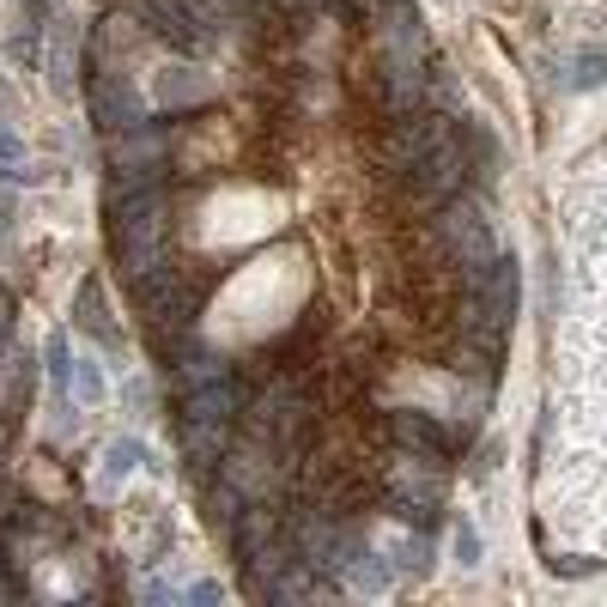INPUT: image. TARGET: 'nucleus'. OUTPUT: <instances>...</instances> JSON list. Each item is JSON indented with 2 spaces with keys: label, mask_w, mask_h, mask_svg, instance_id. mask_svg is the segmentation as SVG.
Returning <instances> with one entry per match:
<instances>
[{
  "label": "nucleus",
  "mask_w": 607,
  "mask_h": 607,
  "mask_svg": "<svg viewBox=\"0 0 607 607\" xmlns=\"http://www.w3.org/2000/svg\"><path fill=\"white\" fill-rule=\"evenodd\" d=\"M134 468H159V462L146 456V444H140V437H110V444H103L98 486H103V493H115V480H128Z\"/></svg>",
  "instance_id": "6"
},
{
  "label": "nucleus",
  "mask_w": 607,
  "mask_h": 607,
  "mask_svg": "<svg viewBox=\"0 0 607 607\" xmlns=\"http://www.w3.org/2000/svg\"><path fill=\"white\" fill-rule=\"evenodd\" d=\"M383 559L395 565V577H425V571H432V540H425V528H419V535H390Z\"/></svg>",
  "instance_id": "9"
},
{
  "label": "nucleus",
  "mask_w": 607,
  "mask_h": 607,
  "mask_svg": "<svg viewBox=\"0 0 607 607\" xmlns=\"http://www.w3.org/2000/svg\"><path fill=\"white\" fill-rule=\"evenodd\" d=\"M43 365H49V377H55V390L68 395V377H73V346H68V334H55V341L43 346Z\"/></svg>",
  "instance_id": "12"
},
{
  "label": "nucleus",
  "mask_w": 607,
  "mask_h": 607,
  "mask_svg": "<svg viewBox=\"0 0 607 607\" xmlns=\"http://www.w3.org/2000/svg\"><path fill=\"white\" fill-rule=\"evenodd\" d=\"M7 341H12V299L0 292V353H7Z\"/></svg>",
  "instance_id": "16"
},
{
  "label": "nucleus",
  "mask_w": 607,
  "mask_h": 607,
  "mask_svg": "<svg viewBox=\"0 0 607 607\" xmlns=\"http://www.w3.org/2000/svg\"><path fill=\"white\" fill-rule=\"evenodd\" d=\"M390 432H395L402 449H419V456H437V462H449L462 444H468V432H449L444 419H432V413H419V407L390 413Z\"/></svg>",
  "instance_id": "3"
},
{
  "label": "nucleus",
  "mask_w": 607,
  "mask_h": 607,
  "mask_svg": "<svg viewBox=\"0 0 607 607\" xmlns=\"http://www.w3.org/2000/svg\"><path fill=\"white\" fill-rule=\"evenodd\" d=\"M449 547H456V565H462V571H474V565H480V528H474V523H456V540H449Z\"/></svg>",
  "instance_id": "13"
},
{
  "label": "nucleus",
  "mask_w": 607,
  "mask_h": 607,
  "mask_svg": "<svg viewBox=\"0 0 607 607\" xmlns=\"http://www.w3.org/2000/svg\"><path fill=\"white\" fill-rule=\"evenodd\" d=\"M559 577H596L601 571V559H589V553H571V559H547Z\"/></svg>",
  "instance_id": "14"
},
{
  "label": "nucleus",
  "mask_w": 607,
  "mask_h": 607,
  "mask_svg": "<svg viewBox=\"0 0 607 607\" xmlns=\"http://www.w3.org/2000/svg\"><path fill=\"white\" fill-rule=\"evenodd\" d=\"M92 115H98L103 128H115V134H122V128L146 122V98H140L122 73H92Z\"/></svg>",
  "instance_id": "4"
},
{
  "label": "nucleus",
  "mask_w": 607,
  "mask_h": 607,
  "mask_svg": "<svg viewBox=\"0 0 607 607\" xmlns=\"http://www.w3.org/2000/svg\"><path fill=\"white\" fill-rule=\"evenodd\" d=\"M12 55H19V61H37V37H12Z\"/></svg>",
  "instance_id": "17"
},
{
  "label": "nucleus",
  "mask_w": 607,
  "mask_h": 607,
  "mask_svg": "<svg viewBox=\"0 0 607 607\" xmlns=\"http://www.w3.org/2000/svg\"><path fill=\"white\" fill-rule=\"evenodd\" d=\"M559 92H589V85H607V49H571L559 55Z\"/></svg>",
  "instance_id": "7"
},
{
  "label": "nucleus",
  "mask_w": 607,
  "mask_h": 607,
  "mask_svg": "<svg viewBox=\"0 0 607 607\" xmlns=\"http://www.w3.org/2000/svg\"><path fill=\"white\" fill-rule=\"evenodd\" d=\"M201 510H206V523H213V528H225V535H237V516H243V493H237V486L225 480V474H219V486H213V480L201 486Z\"/></svg>",
  "instance_id": "8"
},
{
  "label": "nucleus",
  "mask_w": 607,
  "mask_h": 607,
  "mask_svg": "<svg viewBox=\"0 0 607 607\" xmlns=\"http://www.w3.org/2000/svg\"><path fill=\"white\" fill-rule=\"evenodd\" d=\"M0 183H37L31 159H24V140L0 122Z\"/></svg>",
  "instance_id": "10"
},
{
  "label": "nucleus",
  "mask_w": 607,
  "mask_h": 607,
  "mask_svg": "<svg viewBox=\"0 0 607 607\" xmlns=\"http://www.w3.org/2000/svg\"><path fill=\"white\" fill-rule=\"evenodd\" d=\"M68 395H73V402H85V407H98V402H103V371H98V358L73 353V377H68Z\"/></svg>",
  "instance_id": "11"
},
{
  "label": "nucleus",
  "mask_w": 607,
  "mask_h": 607,
  "mask_svg": "<svg viewBox=\"0 0 607 607\" xmlns=\"http://www.w3.org/2000/svg\"><path fill=\"white\" fill-rule=\"evenodd\" d=\"M237 419H243V432H250V444L286 456V449L304 444L310 425H316V395H310L299 377H267L262 390H250V402H243Z\"/></svg>",
  "instance_id": "2"
},
{
  "label": "nucleus",
  "mask_w": 607,
  "mask_h": 607,
  "mask_svg": "<svg viewBox=\"0 0 607 607\" xmlns=\"http://www.w3.org/2000/svg\"><path fill=\"white\" fill-rule=\"evenodd\" d=\"M571 267L577 310L565 328L559 383V456L547 468V510L571 540L607 547V152L584 164L571 189Z\"/></svg>",
  "instance_id": "1"
},
{
  "label": "nucleus",
  "mask_w": 607,
  "mask_h": 607,
  "mask_svg": "<svg viewBox=\"0 0 607 607\" xmlns=\"http://www.w3.org/2000/svg\"><path fill=\"white\" fill-rule=\"evenodd\" d=\"M176 432H183V456H189V468H195V474H206L213 462H225L231 419H189V413H176Z\"/></svg>",
  "instance_id": "5"
},
{
  "label": "nucleus",
  "mask_w": 607,
  "mask_h": 607,
  "mask_svg": "<svg viewBox=\"0 0 607 607\" xmlns=\"http://www.w3.org/2000/svg\"><path fill=\"white\" fill-rule=\"evenodd\" d=\"M183 601H225V584L201 577V584H189V589H183Z\"/></svg>",
  "instance_id": "15"
}]
</instances>
